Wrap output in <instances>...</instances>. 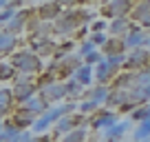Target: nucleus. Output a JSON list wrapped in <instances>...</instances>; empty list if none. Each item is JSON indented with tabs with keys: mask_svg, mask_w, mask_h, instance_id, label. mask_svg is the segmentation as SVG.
I'll return each instance as SVG.
<instances>
[{
	"mask_svg": "<svg viewBox=\"0 0 150 142\" xmlns=\"http://www.w3.org/2000/svg\"><path fill=\"white\" fill-rule=\"evenodd\" d=\"M150 60V53L146 51V49H135V51L130 53V56L126 58V62H124V69H128V73H132V71H144L146 69V62Z\"/></svg>",
	"mask_w": 150,
	"mask_h": 142,
	"instance_id": "obj_1",
	"label": "nucleus"
},
{
	"mask_svg": "<svg viewBox=\"0 0 150 142\" xmlns=\"http://www.w3.org/2000/svg\"><path fill=\"white\" fill-rule=\"evenodd\" d=\"M132 11V5L130 2H126V0H112V2H108V5H104L102 14L106 16V18H126V14H130Z\"/></svg>",
	"mask_w": 150,
	"mask_h": 142,
	"instance_id": "obj_2",
	"label": "nucleus"
},
{
	"mask_svg": "<svg viewBox=\"0 0 150 142\" xmlns=\"http://www.w3.org/2000/svg\"><path fill=\"white\" fill-rule=\"evenodd\" d=\"M137 29H139V27L130 24V20H128V16H126V18L112 20L110 27H108V31L112 33V38H122V36H126V33H130V31H137Z\"/></svg>",
	"mask_w": 150,
	"mask_h": 142,
	"instance_id": "obj_3",
	"label": "nucleus"
},
{
	"mask_svg": "<svg viewBox=\"0 0 150 142\" xmlns=\"http://www.w3.org/2000/svg\"><path fill=\"white\" fill-rule=\"evenodd\" d=\"M132 18L144 29H150V2H137V5H132Z\"/></svg>",
	"mask_w": 150,
	"mask_h": 142,
	"instance_id": "obj_4",
	"label": "nucleus"
},
{
	"mask_svg": "<svg viewBox=\"0 0 150 142\" xmlns=\"http://www.w3.org/2000/svg\"><path fill=\"white\" fill-rule=\"evenodd\" d=\"M13 62L22 71H40V60L35 56H31V53H18L13 58Z\"/></svg>",
	"mask_w": 150,
	"mask_h": 142,
	"instance_id": "obj_5",
	"label": "nucleus"
},
{
	"mask_svg": "<svg viewBox=\"0 0 150 142\" xmlns=\"http://www.w3.org/2000/svg\"><path fill=\"white\" fill-rule=\"evenodd\" d=\"M69 109H73V104H69V107H60V109H55V111H49V113L44 115L42 120H38V122H35V131H42V129H47L49 122H53V120H57L60 115H64Z\"/></svg>",
	"mask_w": 150,
	"mask_h": 142,
	"instance_id": "obj_6",
	"label": "nucleus"
},
{
	"mask_svg": "<svg viewBox=\"0 0 150 142\" xmlns=\"http://www.w3.org/2000/svg\"><path fill=\"white\" fill-rule=\"evenodd\" d=\"M104 51L108 56H124L126 53V44H124V38H108L106 44H104Z\"/></svg>",
	"mask_w": 150,
	"mask_h": 142,
	"instance_id": "obj_7",
	"label": "nucleus"
},
{
	"mask_svg": "<svg viewBox=\"0 0 150 142\" xmlns=\"http://www.w3.org/2000/svg\"><path fill=\"white\" fill-rule=\"evenodd\" d=\"M126 129H128V122H119V124H112L110 129H106V140L108 142H117L119 138L126 133Z\"/></svg>",
	"mask_w": 150,
	"mask_h": 142,
	"instance_id": "obj_8",
	"label": "nucleus"
},
{
	"mask_svg": "<svg viewBox=\"0 0 150 142\" xmlns=\"http://www.w3.org/2000/svg\"><path fill=\"white\" fill-rule=\"evenodd\" d=\"M115 73H117V69H110V67H108L104 60L97 65V80L102 82V85H106V82L110 80V78L115 76Z\"/></svg>",
	"mask_w": 150,
	"mask_h": 142,
	"instance_id": "obj_9",
	"label": "nucleus"
},
{
	"mask_svg": "<svg viewBox=\"0 0 150 142\" xmlns=\"http://www.w3.org/2000/svg\"><path fill=\"white\" fill-rule=\"evenodd\" d=\"M112 124H115V113H102V115H97L95 118V122H93V127L95 129H102V127H106V129H110Z\"/></svg>",
	"mask_w": 150,
	"mask_h": 142,
	"instance_id": "obj_10",
	"label": "nucleus"
},
{
	"mask_svg": "<svg viewBox=\"0 0 150 142\" xmlns=\"http://www.w3.org/2000/svg\"><path fill=\"white\" fill-rule=\"evenodd\" d=\"M108 100V87H95L93 91H91V102H95V104H102V102H106Z\"/></svg>",
	"mask_w": 150,
	"mask_h": 142,
	"instance_id": "obj_11",
	"label": "nucleus"
},
{
	"mask_svg": "<svg viewBox=\"0 0 150 142\" xmlns=\"http://www.w3.org/2000/svg\"><path fill=\"white\" fill-rule=\"evenodd\" d=\"M148 138H150V120H144L135 131V142H144Z\"/></svg>",
	"mask_w": 150,
	"mask_h": 142,
	"instance_id": "obj_12",
	"label": "nucleus"
},
{
	"mask_svg": "<svg viewBox=\"0 0 150 142\" xmlns=\"http://www.w3.org/2000/svg\"><path fill=\"white\" fill-rule=\"evenodd\" d=\"M91 67L86 65V67H77V73H75V78H77V82L80 85H91Z\"/></svg>",
	"mask_w": 150,
	"mask_h": 142,
	"instance_id": "obj_13",
	"label": "nucleus"
},
{
	"mask_svg": "<svg viewBox=\"0 0 150 142\" xmlns=\"http://www.w3.org/2000/svg\"><path fill=\"white\" fill-rule=\"evenodd\" d=\"M13 44H16V40H13V36H11V33H0V51H2V53L11 51V49H13Z\"/></svg>",
	"mask_w": 150,
	"mask_h": 142,
	"instance_id": "obj_14",
	"label": "nucleus"
},
{
	"mask_svg": "<svg viewBox=\"0 0 150 142\" xmlns=\"http://www.w3.org/2000/svg\"><path fill=\"white\" fill-rule=\"evenodd\" d=\"M135 85L137 87H150V69H144L139 73H135Z\"/></svg>",
	"mask_w": 150,
	"mask_h": 142,
	"instance_id": "obj_15",
	"label": "nucleus"
},
{
	"mask_svg": "<svg viewBox=\"0 0 150 142\" xmlns=\"http://www.w3.org/2000/svg\"><path fill=\"white\" fill-rule=\"evenodd\" d=\"M132 118L135 120H139V122H144V120H150V107H137L135 111H132Z\"/></svg>",
	"mask_w": 150,
	"mask_h": 142,
	"instance_id": "obj_16",
	"label": "nucleus"
},
{
	"mask_svg": "<svg viewBox=\"0 0 150 142\" xmlns=\"http://www.w3.org/2000/svg\"><path fill=\"white\" fill-rule=\"evenodd\" d=\"M31 93H33L31 85H18V89H16V95L20 100H31Z\"/></svg>",
	"mask_w": 150,
	"mask_h": 142,
	"instance_id": "obj_17",
	"label": "nucleus"
},
{
	"mask_svg": "<svg viewBox=\"0 0 150 142\" xmlns=\"http://www.w3.org/2000/svg\"><path fill=\"white\" fill-rule=\"evenodd\" d=\"M84 138H86V131H84V129H75V131H71L69 136H66L64 142H82Z\"/></svg>",
	"mask_w": 150,
	"mask_h": 142,
	"instance_id": "obj_18",
	"label": "nucleus"
},
{
	"mask_svg": "<svg viewBox=\"0 0 150 142\" xmlns=\"http://www.w3.org/2000/svg\"><path fill=\"white\" fill-rule=\"evenodd\" d=\"M27 111H44V102L42 100H35V98H31V100H27Z\"/></svg>",
	"mask_w": 150,
	"mask_h": 142,
	"instance_id": "obj_19",
	"label": "nucleus"
},
{
	"mask_svg": "<svg viewBox=\"0 0 150 142\" xmlns=\"http://www.w3.org/2000/svg\"><path fill=\"white\" fill-rule=\"evenodd\" d=\"M57 11H60V7H57V5H44L42 9H40V14H42V18H53Z\"/></svg>",
	"mask_w": 150,
	"mask_h": 142,
	"instance_id": "obj_20",
	"label": "nucleus"
},
{
	"mask_svg": "<svg viewBox=\"0 0 150 142\" xmlns=\"http://www.w3.org/2000/svg\"><path fill=\"white\" fill-rule=\"evenodd\" d=\"M44 95H47V98H62V95H66V89H64V87H55V89H44Z\"/></svg>",
	"mask_w": 150,
	"mask_h": 142,
	"instance_id": "obj_21",
	"label": "nucleus"
},
{
	"mask_svg": "<svg viewBox=\"0 0 150 142\" xmlns=\"http://www.w3.org/2000/svg\"><path fill=\"white\" fill-rule=\"evenodd\" d=\"M64 89H66V93H69V95H80V93H82V89H80V82H77V80L69 82V85H66Z\"/></svg>",
	"mask_w": 150,
	"mask_h": 142,
	"instance_id": "obj_22",
	"label": "nucleus"
},
{
	"mask_svg": "<svg viewBox=\"0 0 150 142\" xmlns=\"http://www.w3.org/2000/svg\"><path fill=\"white\" fill-rule=\"evenodd\" d=\"M13 76V69H11V67H0V80H7V78H11Z\"/></svg>",
	"mask_w": 150,
	"mask_h": 142,
	"instance_id": "obj_23",
	"label": "nucleus"
},
{
	"mask_svg": "<svg viewBox=\"0 0 150 142\" xmlns=\"http://www.w3.org/2000/svg\"><path fill=\"white\" fill-rule=\"evenodd\" d=\"M93 51H95V44L88 40V42H84V44H82V51H80V53H82V56H91Z\"/></svg>",
	"mask_w": 150,
	"mask_h": 142,
	"instance_id": "obj_24",
	"label": "nucleus"
},
{
	"mask_svg": "<svg viewBox=\"0 0 150 142\" xmlns=\"http://www.w3.org/2000/svg\"><path fill=\"white\" fill-rule=\"evenodd\" d=\"M82 111H84V113H88V111H95L97 109V104L95 102H91V100H86V102H82V107H80Z\"/></svg>",
	"mask_w": 150,
	"mask_h": 142,
	"instance_id": "obj_25",
	"label": "nucleus"
},
{
	"mask_svg": "<svg viewBox=\"0 0 150 142\" xmlns=\"http://www.w3.org/2000/svg\"><path fill=\"white\" fill-rule=\"evenodd\" d=\"M9 102H11V93H9V91H0V104L7 107Z\"/></svg>",
	"mask_w": 150,
	"mask_h": 142,
	"instance_id": "obj_26",
	"label": "nucleus"
},
{
	"mask_svg": "<svg viewBox=\"0 0 150 142\" xmlns=\"http://www.w3.org/2000/svg\"><path fill=\"white\" fill-rule=\"evenodd\" d=\"M106 40H108V38L104 36V33H95L91 42H93V44H106Z\"/></svg>",
	"mask_w": 150,
	"mask_h": 142,
	"instance_id": "obj_27",
	"label": "nucleus"
},
{
	"mask_svg": "<svg viewBox=\"0 0 150 142\" xmlns=\"http://www.w3.org/2000/svg\"><path fill=\"white\" fill-rule=\"evenodd\" d=\"M86 62H88V67L91 65H95V62H97V65H99V62H102V58H99V53H91V56H86Z\"/></svg>",
	"mask_w": 150,
	"mask_h": 142,
	"instance_id": "obj_28",
	"label": "nucleus"
},
{
	"mask_svg": "<svg viewBox=\"0 0 150 142\" xmlns=\"http://www.w3.org/2000/svg\"><path fill=\"white\" fill-rule=\"evenodd\" d=\"M11 16H13V14H11V11H5V14H0V20H9Z\"/></svg>",
	"mask_w": 150,
	"mask_h": 142,
	"instance_id": "obj_29",
	"label": "nucleus"
},
{
	"mask_svg": "<svg viewBox=\"0 0 150 142\" xmlns=\"http://www.w3.org/2000/svg\"><path fill=\"white\" fill-rule=\"evenodd\" d=\"M0 7H5V2H0Z\"/></svg>",
	"mask_w": 150,
	"mask_h": 142,
	"instance_id": "obj_30",
	"label": "nucleus"
},
{
	"mask_svg": "<svg viewBox=\"0 0 150 142\" xmlns=\"http://www.w3.org/2000/svg\"><path fill=\"white\" fill-rule=\"evenodd\" d=\"M148 107H150V104H148Z\"/></svg>",
	"mask_w": 150,
	"mask_h": 142,
	"instance_id": "obj_31",
	"label": "nucleus"
}]
</instances>
